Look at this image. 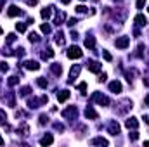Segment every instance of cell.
Returning <instances> with one entry per match:
<instances>
[{
    "label": "cell",
    "mask_w": 149,
    "mask_h": 147,
    "mask_svg": "<svg viewBox=\"0 0 149 147\" xmlns=\"http://www.w3.org/2000/svg\"><path fill=\"white\" fill-rule=\"evenodd\" d=\"M106 78H108V74H106V73H102L101 76H99V78H97V80H99V81L102 83V81H106Z\"/></svg>",
    "instance_id": "cell-44"
},
{
    "label": "cell",
    "mask_w": 149,
    "mask_h": 147,
    "mask_svg": "<svg viewBox=\"0 0 149 147\" xmlns=\"http://www.w3.org/2000/svg\"><path fill=\"white\" fill-rule=\"evenodd\" d=\"M54 128H56L57 132H64V126H63L61 123H54Z\"/></svg>",
    "instance_id": "cell-38"
},
{
    "label": "cell",
    "mask_w": 149,
    "mask_h": 147,
    "mask_svg": "<svg viewBox=\"0 0 149 147\" xmlns=\"http://www.w3.org/2000/svg\"><path fill=\"white\" fill-rule=\"evenodd\" d=\"M92 101L97 102L99 106H109V99H108L106 95H102L101 92H95V94L92 95Z\"/></svg>",
    "instance_id": "cell-2"
},
{
    "label": "cell",
    "mask_w": 149,
    "mask_h": 147,
    "mask_svg": "<svg viewBox=\"0 0 149 147\" xmlns=\"http://www.w3.org/2000/svg\"><path fill=\"white\" fill-rule=\"evenodd\" d=\"M76 12H78V14H85V12H87V7H85V5H78V7H76Z\"/></svg>",
    "instance_id": "cell-34"
},
{
    "label": "cell",
    "mask_w": 149,
    "mask_h": 147,
    "mask_svg": "<svg viewBox=\"0 0 149 147\" xmlns=\"http://www.w3.org/2000/svg\"><path fill=\"white\" fill-rule=\"evenodd\" d=\"M148 10H149V9H148Z\"/></svg>",
    "instance_id": "cell-54"
},
{
    "label": "cell",
    "mask_w": 149,
    "mask_h": 147,
    "mask_svg": "<svg viewBox=\"0 0 149 147\" xmlns=\"http://www.w3.org/2000/svg\"><path fill=\"white\" fill-rule=\"evenodd\" d=\"M16 55H17V57H23V55H24V49H17V50H16Z\"/></svg>",
    "instance_id": "cell-42"
},
{
    "label": "cell",
    "mask_w": 149,
    "mask_h": 147,
    "mask_svg": "<svg viewBox=\"0 0 149 147\" xmlns=\"http://www.w3.org/2000/svg\"><path fill=\"white\" fill-rule=\"evenodd\" d=\"M40 30H42V33H45V35H49V33L52 31V28H50L49 24H42V26H40Z\"/></svg>",
    "instance_id": "cell-30"
},
{
    "label": "cell",
    "mask_w": 149,
    "mask_h": 147,
    "mask_svg": "<svg viewBox=\"0 0 149 147\" xmlns=\"http://www.w3.org/2000/svg\"><path fill=\"white\" fill-rule=\"evenodd\" d=\"M50 71L54 74H57V76H61V73H63V66L61 64H52L50 66Z\"/></svg>",
    "instance_id": "cell-23"
},
{
    "label": "cell",
    "mask_w": 149,
    "mask_h": 147,
    "mask_svg": "<svg viewBox=\"0 0 149 147\" xmlns=\"http://www.w3.org/2000/svg\"><path fill=\"white\" fill-rule=\"evenodd\" d=\"M49 102V97L47 95H42V97H38V99H30L28 101V107L30 109H37L40 106H45Z\"/></svg>",
    "instance_id": "cell-1"
},
{
    "label": "cell",
    "mask_w": 149,
    "mask_h": 147,
    "mask_svg": "<svg viewBox=\"0 0 149 147\" xmlns=\"http://www.w3.org/2000/svg\"><path fill=\"white\" fill-rule=\"evenodd\" d=\"M3 3H5V0H0V10H2V7H3Z\"/></svg>",
    "instance_id": "cell-50"
},
{
    "label": "cell",
    "mask_w": 149,
    "mask_h": 147,
    "mask_svg": "<svg viewBox=\"0 0 149 147\" xmlns=\"http://www.w3.org/2000/svg\"><path fill=\"white\" fill-rule=\"evenodd\" d=\"M2 33H3V30H2V26H0V35H2Z\"/></svg>",
    "instance_id": "cell-52"
},
{
    "label": "cell",
    "mask_w": 149,
    "mask_h": 147,
    "mask_svg": "<svg viewBox=\"0 0 149 147\" xmlns=\"http://www.w3.org/2000/svg\"><path fill=\"white\" fill-rule=\"evenodd\" d=\"M3 101H5L10 107H14V106H16V95H14V92H7V95L3 97Z\"/></svg>",
    "instance_id": "cell-11"
},
{
    "label": "cell",
    "mask_w": 149,
    "mask_h": 147,
    "mask_svg": "<svg viewBox=\"0 0 149 147\" xmlns=\"http://www.w3.org/2000/svg\"><path fill=\"white\" fill-rule=\"evenodd\" d=\"M71 38H73V40H76V38H78V33H76V31H71Z\"/></svg>",
    "instance_id": "cell-47"
},
{
    "label": "cell",
    "mask_w": 149,
    "mask_h": 147,
    "mask_svg": "<svg viewBox=\"0 0 149 147\" xmlns=\"http://www.w3.org/2000/svg\"><path fill=\"white\" fill-rule=\"evenodd\" d=\"M52 57H54V50H52V49H45V50L42 52V59L47 61V59H52Z\"/></svg>",
    "instance_id": "cell-21"
},
{
    "label": "cell",
    "mask_w": 149,
    "mask_h": 147,
    "mask_svg": "<svg viewBox=\"0 0 149 147\" xmlns=\"http://www.w3.org/2000/svg\"><path fill=\"white\" fill-rule=\"evenodd\" d=\"M7 16L9 17H17V16H21V9L17 5H10L9 10H7Z\"/></svg>",
    "instance_id": "cell-9"
},
{
    "label": "cell",
    "mask_w": 149,
    "mask_h": 147,
    "mask_svg": "<svg viewBox=\"0 0 149 147\" xmlns=\"http://www.w3.org/2000/svg\"><path fill=\"white\" fill-rule=\"evenodd\" d=\"M70 99V90H61L59 94H57V101L59 102H66Z\"/></svg>",
    "instance_id": "cell-16"
},
{
    "label": "cell",
    "mask_w": 149,
    "mask_h": 147,
    "mask_svg": "<svg viewBox=\"0 0 149 147\" xmlns=\"http://www.w3.org/2000/svg\"><path fill=\"white\" fill-rule=\"evenodd\" d=\"M137 139H139V133H137V132H135V130H134V132H132V133H130V140H132V142H135V140H137Z\"/></svg>",
    "instance_id": "cell-36"
},
{
    "label": "cell",
    "mask_w": 149,
    "mask_h": 147,
    "mask_svg": "<svg viewBox=\"0 0 149 147\" xmlns=\"http://www.w3.org/2000/svg\"><path fill=\"white\" fill-rule=\"evenodd\" d=\"M28 40H30L31 43H37V42H40V37H38V33H35V31H31V33L28 35Z\"/></svg>",
    "instance_id": "cell-25"
},
{
    "label": "cell",
    "mask_w": 149,
    "mask_h": 147,
    "mask_svg": "<svg viewBox=\"0 0 149 147\" xmlns=\"http://www.w3.org/2000/svg\"><path fill=\"white\" fill-rule=\"evenodd\" d=\"M61 2H63V3H64V5H68V3H70V2H71V0H61Z\"/></svg>",
    "instance_id": "cell-49"
},
{
    "label": "cell",
    "mask_w": 149,
    "mask_h": 147,
    "mask_svg": "<svg viewBox=\"0 0 149 147\" xmlns=\"http://www.w3.org/2000/svg\"><path fill=\"white\" fill-rule=\"evenodd\" d=\"M63 114V118H66V119H74L76 116H78V109H76V106H70V107H66V109L61 112Z\"/></svg>",
    "instance_id": "cell-3"
},
{
    "label": "cell",
    "mask_w": 149,
    "mask_h": 147,
    "mask_svg": "<svg viewBox=\"0 0 149 147\" xmlns=\"http://www.w3.org/2000/svg\"><path fill=\"white\" fill-rule=\"evenodd\" d=\"M85 116H87L88 119H97V118H99V114L95 112V109L90 107V106H87V109H85Z\"/></svg>",
    "instance_id": "cell-14"
},
{
    "label": "cell",
    "mask_w": 149,
    "mask_h": 147,
    "mask_svg": "<svg viewBox=\"0 0 149 147\" xmlns=\"http://www.w3.org/2000/svg\"><path fill=\"white\" fill-rule=\"evenodd\" d=\"M144 121H146V125H149V114H146V116H144Z\"/></svg>",
    "instance_id": "cell-48"
},
{
    "label": "cell",
    "mask_w": 149,
    "mask_h": 147,
    "mask_svg": "<svg viewBox=\"0 0 149 147\" xmlns=\"http://www.w3.org/2000/svg\"><path fill=\"white\" fill-rule=\"evenodd\" d=\"M146 5V0H137V9H142Z\"/></svg>",
    "instance_id": "cell-43"
},
{
    "label": "cell",
    "mask_w": 149,
    "mask_h": 147,
    "mask_svg": "<svg viewBox=\"0 0 149 147\" xmlns=\"http://www.w3.org/2000/svg\"><path fill=\"white\" fill-rule=\"evenodd\" d=\"M87 68H88V71H92V73H99V71L102 69L101 62H97V61H94V59H90V61L87 62Z\"/></svg>",
    "instance_id": "cell-6"
},
{
    "label": "cell",
    "mask_w": 149,
    "mask_h": 147,
    "mask_svg": "<svg viewBox=\"0 0 149 147\" xmlns=\"http://www.w3.org/2000/svg\"><path fill=\"white\" fill-rule=\"evenodd\" d=\"M52 10H54V7H45V9H42V12H40V16H42V19H49L50 16H52Z\"/></svg>",
    "instance_id": "cell-15"
},
{
    "label": "cell",
    "mask_w": 149,
    "mask_h": 147,
    "mask_svg": "<svg viewBox=\"0 0 149 147\" xmlns=\"http://www.w3.org/2000/svg\"><path fill=\"white\" fill-rule=\"evenodd\" d=\"M30 92H31L30 87H23V88L19 90V95H21V97H26V95H30Z\"/></svg>",
    "instance_id": "cell-27"
},
{
    "label": "cell",
    "mask_w": 149,
    "mask_h": 147,
    "mask_svg": "<svg viewBox=\"0 0 149 147\" xmlns=\"http://www.w3.org/2000/svg\"><path fill=\"white\" fill-rule=\"evenodd\" d=\"M109 90H111L113 94H120V92H121V83H120L118 80L111 81V83H109Z\"/></svg>",
    "instance_id": "cell-13"
},
{
    "label": "cell",
    "mask_w": 149,
    "mask_h": 147,
    "mask_svg": "<svg viewBox=\"0 0 149 147\" xmlns=\"http://www.w3.org/2000/svg\"><path fill=\"white\" fill-rule=\"evenodd\" d=\"M7 83H9V87H14V85H17V83H19V76H10Z\"/></svg>",
    "instance_id": "cell-26"
},
{
    "label": "cell",
    "mask_w": 149,
    "mask_h": 147,
    "mask_svg": "<svg viewBox=\"0 0 149 147\" xmlns=\"http://www.w3.org/2000/svg\"><path fill=\"white\" fill-rule=\"evenodd\" d=\"M78 90H80L81 94H85V92H87V83H78Z\"/></svg>",
    "instance_id": "cell-35"
},
{
    "label": "cell",
    "mask_w": 149,
    "mask_h": 147,
    "mask_svg": "<svg viewBox=\"0 0 149 147\" xmlns=\"http://www.w3.org/2000/svg\"><path fill=\"white\" fill-rule=\"evenodd\" d=\"M52 142H54V137H52L50 133H47V135H43V137L40 139V144H42V146H50Z\"/></svg>",
    "instance_id": "cell-17"
},
{
    "label": "cell",
    "mask_w": 149,
    "mask_h": 147,
    "mask_svg": "<svg viewBox=\"0 0 149 147\" xmlns=\"http://www.w3.org/2000/svg\"><path fill=\"white\" fill-rule=\"evenodd\" d=\"M0 71H2V73H7V71H9V64H7L5 61L0 62Z\"/></svg>",
    "instance_id": "cell-31"
},
{
    "label": "cell",
    "mask_w": 149,
    "mask_h": 147,
    "mask_svg": "<svg viewBox=\"0 0 149 147\" xmlns=\"http://www.w3.org/2000/svg\"><path fill=\"white\" fill-rule=\"evenodd\" d=\"M134 21H135V24H137V26H146V24H148V17H146L144 14H137Z\"/></svg>",
    "instance_id": "cell-12"
},
{
    "label": "cell",
    "mask_w": 149,
    "mask_h": 147,
    "mask_svg": "<svg viewBox=\"0 0 149 147\" xmlns=\"http://www.w3.org/2000/svg\"><path fill=\"white\" fill-rule=\"evenodd\" d=\"M85 47H87V49H90V50H92V49H95V38H94V37H87V38H85Z\"/></svg>",
    "instance_id": "cell-19"
},
{
    "label": "cell",
    "mask_w": 149,
    "mask_h": 147,
    "mask_svg": "<svg viewBox=\"0 0 149 147\" xmlns=\"http://www.w3.org/2000/svg\"><path fill=\"white\" fill-rule=\"evenodd\" d=\"M23 66H24L28 71H38V69H40V64H38L37 61H26V62H23Z\"/></svg>",
    "instance_id": "cell-7"
},
{
    "label": "cell",
    "mask_w": 149,
    "mask_h": 147,
    "mask_svg": "<svg viewBox=\"0 0 149 147\" xmlns=\"http://www.w3.org/2000/svg\"><path fill=\"white\" fill-rule=\"evenodd\" d=\"M14 40H16V35H14V33H9V35H7V43H12Z\"/></svg>",
    "instance_id": "cell-37"
},
{
    "label": "cell",
    "mask_w": 149,
    "mask_h": 147,
    "mask_svg": "<svg viewBox=\"0 0 149 147\" xmlns=\"http://www.w3.org/2000/svg\"><path fill=\"white\" fill-rule=\"evenodd\" d=\"M26 2V5H30V7H33V5H37L38 0H24Z\"/></svg>",
    "instance_id": "cell-40"
},
{
    "label": "cell",
    "mask_w": 149,
    "mask_h": 147,
    "mask_svg": "<svg viewBox=\"0 0 149 147\" xmlns=\"http://www.w3.org/2000/svg\"><path fill=\"white\" fill-rule=\"evenodd\" d=\"M142 50H144V45H139V47H137V55H139V57H142Z\"/></svg>",
    "instance_id": "cell-41"
},
{
    "label": "cell",
    "mask_w": 149,
    "mask_h": 147,
    "mask_svg": "<svg viewBox=\"0 0 149 147\" xmlns=\"http://www.w3.org/2000/svg\"><path fill=\"white\" fill-rule=\"evenodd\" d=\"M81 55H83V52H81V49H80V47L73 45V47H70V49H68V57H70V59H80Z\"/></svg>",
    "instance_id": "cell-4"
},
{
    "label": "cell",
    "mask_w": 149,
    "mask_h": 147,
    "mask_svg": "<svg viewBox=\"0 0 149 147\" xmlns=\"http://www.w3.org/2000/svg\"><path fill=\"white\" fill-rule=\"evenodd\" d=\"M114 45H116V49H127L128 45H130V38L128 37H118L114 40Z\"/></svg>",
    "instance_id": "cell-5"
},
{
    "label": "cell",
    "mask_w": 149,
    "mask_h": 147,
    "mask_svg": "<svg viewBox=\"0 0 149 147\" xmlns=\"http://www.w3.org/2000/svg\"><path fill=\"white\" fill-rule=\"evenodd\" d=\"M108 132H109L111 135H114V137H116V135L120 133V125H118L116 121H111V123L108 125Z\"/></svg>",
    "instance_id": "cell-10"
},
{
    "label": "cell",
    "mask_w": 149,
    "mask_h": 147,
    "mask_svg": "<svg viewBox=\"0 0 149 147\" xmlns=\"http://www.w3.org/2000/svg\"><path fill=\"white\" fill-rule=\"evenodd\" d=\"M37 83H38V87H40V88H47V85H49L45 78H38V80H37Z\"/></svg>",
    "instance_id": "cell-29"
},
{
    "label": "cell",
    "mask_w": 149,
    "mask_h": 147,
    "mask_svg": "<svg viewBox=\"0 0 149 147\" xmlns=\"http://www.w3.org/2000/svg\"><path fill=\"white\" fill-rule=\"evenodd\" d=\"M125 126H127L128 130H137V128H139V121H137V118H128V119L125 121Z\"/></svg>",
    "instance_id": "cell-8"
},
{
    "label": "cell",
    "mask_w": 149,
    "mask_h": 147,
    "mask_svg": "<svg viewBox=\"0 0 149 147\" xmlns=\"http://www.w3.org/2000/svg\"><path fill=\"white\" fill-rule=\"evenodd\" d=\"M0 146H3V139H2V135H0Z\"/></svg>",
    "instance_id": "cell-51"
},
{
    "label": "cell",
    "mask_w": 149,
    "mask_h": 147,
    "mask_svg": "<svg viewBox=\"0 0 149 147\" xmlns=\"http://www.w3.org/2000/svg\"><path fill=\"white\" fill-rule=\"evenodd\" d=\"M80 74V66L78 64H74L73 68L70 69V83H73V78H76Z\"/></svg>",
    "instance_id": "cell-18"
},
{
    "label": "cell",
    "mask_w": 149,
    "mask_h": 147,
    "mask_svg": "<svg viewBox=\"0 0 149 147\" xmlns=\"http://www.w3.org/2000/svg\"><path fill=\"white\" fill-rule=\"evenodd\" d=\"M102 57H104L106 61H113V55L108 52V50H102Z\"/></svg>",
    "instance_id": "cell-33"
},
{
    "label": "cell",
    "mask_w": 149,
    "mask_h": 147,
    "mask_svg": "<svg viewBox=\"0 0 149 147\" xmlns=\"http://www.w3.org/2000/svg\"><path fill=\"white\" fill-rule=\"evenodd\" d=\"M56 43L57 45H64V35H63V31L56 33Z\"/></svg>",
    "instance_id": "cell-24"
},
{
    "label": "cell",
    "mask_w": 149,
    "mask_h": 147,
    "mask_svg": "<svg viewBox=\"0 0 149 147\" xmlns=\"http://www.w3.org/2000/svg\"><path fill=\"white\" fill-rule=\"evenodd\" d=\"M38 121H40V125H45V123H47V116H45V114H42V116L38 118Z\"/></svg>",
    "instance_id": "cell-39"
},
{
    "label": "cell",
    "mask_w": 149,
    "mask_h": 147,
    "mask_svg": "<svg viewBox=\"0 0 149 147\" xmlns=\"http://www.w3.org/2000/svg\"><path fill=\"white\" fill-rule=\"evenodd\" d=\"M76 23H78V21H76V19H74V17H71V19H70V21H68V24H70V26H73V24H76Z\"/></svg>",
    "instance_id": "cell-45"
},
{
    "label": "cell",
    "mask_w": 149,
    "mask_h": 147,
    "mask_svg": "<svg viewBox=\"0 0 149 147\" xmlns=\"http://www.w3.org/2000/svg\"><path fill=\"white\" fill-rule=\"evenodd\" d=\"M16 30H17L19 33H24V31H26V23H17V24H16Z\"/></svg>",
    "instance_id": "cell-28"
},
{
    "label": "cell",
    "mask_w": 149,
    "mask_h": 147,
    "mask_svg": "<svg viewBox=\"0 0 149 147\" xmlns=\"http://www.w3.org/2000/svg\"><path fill=\"white\" fill-rule=\"evenodd\" d=\"M92 144H94V146H108L109 142H108L106 139H102V137H95V139L92 140Z\"/></svg>",
    "instance_id": "cell-22"
},
{
    "label": "cell",
    "mask_w": 149,
    "mask_h": 147,
    "mask_svg": "<svg viewBox=\"0 0 149 147\" xmlns=\"http://www.w3.org/2000/svg\"><path fill=\"white\" fill-rule=\"evenodd\" d=\"M80 2H85V0H80Z\"/></svg>",
    "instance_id": "cell-53"
},
{
    "label": "cell",
    "mask_w": 149,
    "mask_h": 147,
    "mask_svg": "<svg viewBox=\"0 0 149 147\" xmlns=\"http://www.w3.org/2000/svg\"><path fill=\"white\" fill-rule=\"evenodd\" d=\"M64 19H66V14H64V12H57V14H56V19H54V23H56L57 26H61V23H63Z\"/></svg>",
    "instance_id": "cell-20"
},
{
    "label": "cell",
    "mask_w": 149,
    "mask_h": 147,
    "mask_svg": "<svg viewBox=\"0 0 149 147\" xmlns=\"http://www.w3.org/2000/svg\"><path fill=\"white\" fill-rule=\"evenodd\" d=\"M5 119H7V114H5V111L0 109V125H5Z\"/></svg>",
    "instance_id": "cell-32"
},
{
    "label": "cell",
    "mask_w": 149,
    "mask_h": 147,
    "mask_svg": "<svg viewBox=\"0 0 149 147\" xmlns=\"http://www.w3.org/2000/svg\"><path fill=\"white\" fill-rule=\"evenodd\" d=\"M144 104H146V106H148V107H149V94H148V95H146V99H144Z\"/></svg>",
    "instance_id": "cell-46"
}]
</instances>
